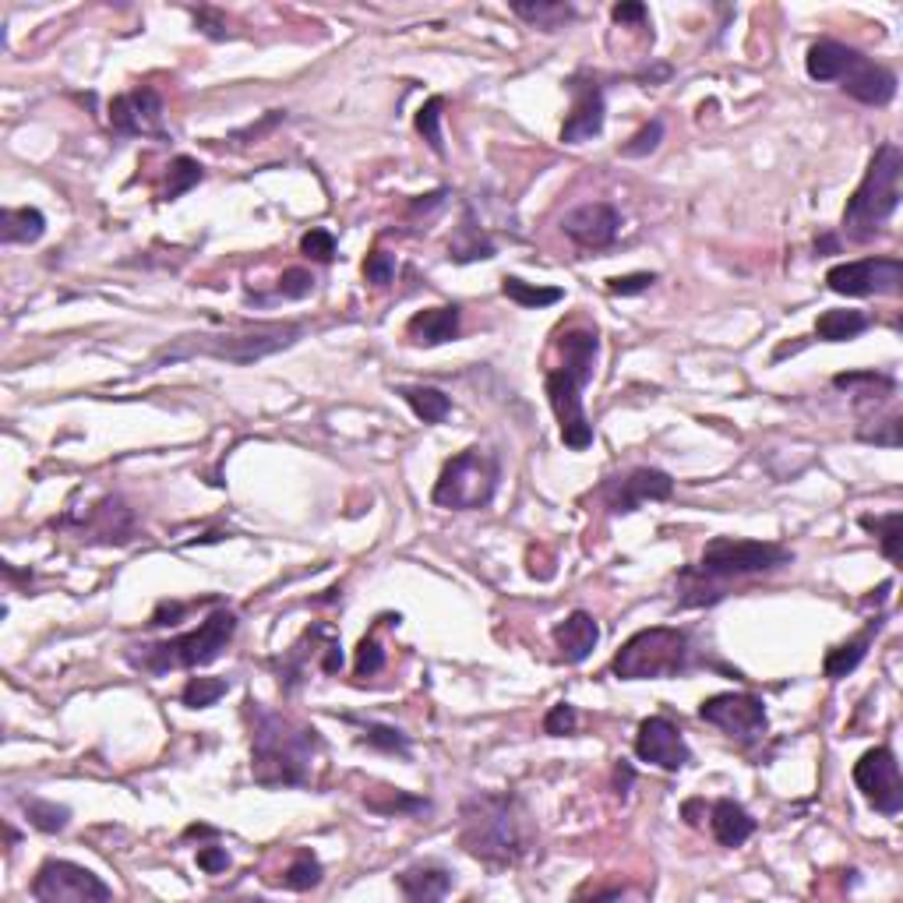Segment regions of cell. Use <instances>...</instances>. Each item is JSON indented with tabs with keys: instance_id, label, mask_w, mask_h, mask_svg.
<instances>
[{
	"instance_id": "41",
	"label": "cell",
	"mask_w": 903,
	"mask_h": 903,
	"mask_svg": "<svg viewBox=\"0 0 903 903\" xmlns=\"http://www.w3.org/2000/svg\"><path fill=\"white\" fill-rule=\"evenodd\" d=\"M311 289H314V275L308 269H286L280 275V297H286V300L311 297Z\"/></svg>"
},
{
	"instance_id": "31",
	"label": "cell",
	"mask_w": 903,
	"mask_h": 903,
	"mask_svg": "<svg viewBox=\"0 0 903 903\" xmlns=\"http://www.w3.org/2000/svg\"><path fill=\"white\" fill-rule=\"evenodd\" d=\"M862 527L879 536L882 555L893 565L903 561V512H886V516H862Z\"/></svg>"
},
{
	"instance_id": "1",
	"label": "cell",
	"mask_w": 903,
	"mask_h": 903,
	"mask_svg": "<svg viewBox=\"0 0 903 903\" xmlns=\"http://www.w3.org/2000/svg\"><path fill=\"white\" fill-rule=\"evenodd\" d=\"M459 819V848L487 868H516L536 851L533 815L519 794H473Z\"/></svg>"
},
{
	"instance_id": "8",
	"label": "cell",
	"mask_w": 903,
	"mask_h": 903,
	"mask_svg": "<svg viewBox=\"0 0 903 903\" xmlns=\"http://www.w3.org/2000/svg\"><path fill=\"white\" fill-rule=\"evenodd\" d=\"M689 632L681 629H643L618 650L615 671L621 681H650V678H675L689 667Z\"/></svg>"
},
{
	"instance_id": "43",
	"label": "cell",
	"mask_w": 903,
	"mask_h": 903,
	"mask_svg": "<svg viewBox=\"0 0 903 903\" xmlns=\"http://www.w3.org/2000/svg\"><path fill=\"white\" fill-rule=\"evenodd\" d=\"M363 275H368L371 286H388L392 275H396V258L388 251H371L368 261H363Z\"/></svg>"
},
{
	"instance_id": "39",
	"label": "cell",
	"mask_w": 903,
	"mask_h": 903,
	"mask_svg": "<svg viewBox=\"0 0 903 903\" xmlns=\"http://www.w3.org/2000/svg\"><path fill=\"white\" fill-rule=\"evenodd\" d=\"M300 255L311 258V261H322L329 265L332 258H336V237H332L329 230H308L300 237Z\"/></svg>"
},
{
	"instance_id": "22",
	"label": "cell",
	"mask_w": 903,
	"mask_h": 903,
	"mask_svg": "<svg viewBox=\"0 0 903 903\" xmlns=\"http://www.w3.org/2000/svg\"><path fill=\"white\" fill-rule=\"evenodd\" d=\"M396 886H399V893L413 903L445 900L452 893V871L442 865H410L396 876Z\"/></svg>"
},
{
	"instance_id": "19",
	"label": "cell",
	"mask_w": 903,
	"mask_h": 903,
	"mask_svg": "<svg viewBox=\"0 0 903 903\" xmlns=\"http://www.w3.org/2000/svg\"><path fill=\"white\" fill-rule=\"evenodd\" d=\"M110 127L124 138H163V99L156 89H135L110 103Z\"/></svg>"
},
{
	"instance_id": "6",
	"label": "cell",
	"mask_w": 903,
	"mask_h": 903,
	"mask_svg": "<svg viewBox=\"0 0 903 903\" xmlns=\"http://www.w3.org/2000/svg\"><path fill=\"white\" fill-rule=\"evenodd\" d=\"M304 336V325L297 322H275V325H258L247 332H223V336H184L177 343L163 346L152 357L149 368H159V363H177L187 357H212V360H226V363H255L261 357H272L280 349H289Z\"/></svg>"
},
{
	"instance_id": "21",
	"label": "cell",
	"mask_w": 903,
	"mask_h": 903,
	"mask_svg": "<svg viewBox=\"0 0 903 903\" xmlns=\"http://www.w3.org/2000/svg\"><path fill=\"white\" fill-rule=\"evenodd\" d=\"M459 322H462V314H459L456 304H445V308H428V311H417L410 322H406V336H410L413 346L434 349V346L452 343L459 336Z\"/></svg>"
},
{
	"instance_id": "44",
	"label": "cell",
	"mask_w": 903,
	"mask_h": 903,
	"mask_svg": "<svg viewBox=\"0 0 903 903\" xmlns=\"http://www.w3.org/2000/svg\"><path fill=\"white\" fill-rule=\"evenodd\" d=\"M576 723H579L576 706H572V703H558V706H551V713L544 717V734H551V738L572 734Z\"/></svg>"
},
{
	"instance_id": "16",
	"label": "cell",
	"mask_w": 903,
	"mask_h": 903,
	"mask_svg": "<svg viewBox=\"0 0 903 903\" xmlns=\"http://www.w3.org/2000/svg\"><path fill=\"white\" fill-rule=\"evenodd\" d=\"M635 755L650 766L667 769V774H678V769H684L692 759L689 745H684L681 727L675 720H667V717H650V720L639 723Z\"/></svg>"
},
{
	"instance_id": "18",
	"label": "cell",
	"mask_w": 903,
	"mask_h": 903,
	"mask_svg": "<svg viewBox=\"0 0 903 903\" xmlns=\"http://www.w3.org/2000/svg\"><path fill=\"white\" fill-rule=\"evenodd\" d=\"M561 230H565L568 240L586 247V251H604V247H610L618 240L621 212L610 206V201H586V206L565 212Z\"/></svg>"
},
{
	"instance_id": "37",
	"label": "cell",
	"mask_w": 903,
	"mask_h": 903,
	"mask_svg": "<svg viewBox=\"0 0 903 903\" xmlns=\"http://www.w3.org/2000/svg\"><path fill=\"white\" fill-rule=\"evenodd\" d=\"M382 794L388 797V801H382V797H368L363 794V805H368L371 812H378V815H410V812H428V801L424 797H413V794H406V791H392V788H382Z\"/></svg>"
},
{
	"instance_id": "12",
	"label": "cell",
	"mask_w": 903,
	"mask_h": 903,
	"mask_svg": "<svg viewBox=\"0 0 903 903\" xmlns=\"http://www.w3.org/2000/svg\"><path fill=\"white\" fill-rule=\"evenodd\" d=\"M826 286L840 297H896L903 289V261L893 255L843 261L826 272Z\"/></svg>"
},
{
	"instance_id": "5",
	"label": "cell",
	"mask_w": 903,
	"mask_h": 903,
	"mask_svg": "<svg viewBox=\"0 0 903 903\" xmlns=\"http://www.w3.org/2000/svg\"><path fill=\"white\" fill-rule=\"evenodd\" d=\"M805 71L812 82H840V89L865 107H890L896 99V75L876 64L862 50L837 39H819L808 47Z\"/></svg>"
},
{
	"instance_id": "49",
	"label": "cell",
	"mask_w": 903,
	"mask_h": 903,
	"mask_svg": "<svg viewBox=\"0 0 903 903\" xmlns=\"http://www.w3.org/2000/svg\"><path fill=\"white\" fill-rule=\"evenodd\" d=\"M629 783H632V769L624 766V769H618V788H621L618 794H621V797H624V788H629Z\"/></svg>"
},
{
	"instance_id": "2",
	"label": "cell",
	"mask_w": 903,
	"mask_h": 903,
	"mask_svg": "<svg viewBox=\"0 0 903 903\" xmlns=\"http://www.w3.org/2000/svg\"><path fill=\"white\" fill-rule=\"evenodd\" d=\"M251 777L261 788H300L311 780V763L322 738L314 727L297 723L265 706L251 709Z\"/></svg>"
},
{
	"instance_id": "3",
	"label": "cell",
	"mask_w": 903,
	"mask_h": 903,
	"mask_svg": "<svg viewBox=\"0 0 903 903\" xmlns=\"http://www.w3.org/2000/svg\"><path fill=\"white\" fill-rule=\"evenodd\" d=\"M558 349H561V363L544 382L547 399H551V410L558 417L565 448L586 452L593 445V424L586 417V406H582V388H586V382L593 378L601 339H596L593 329H568L558 339Z\"/></svg>"
},
{
	"instance_id": "25",
	"label": "cell",
	"mask_w": 903,
	"mask_h": 903,
	"mask_svg": "<svg viewBox=\"0 0 903 903\" xmlns=\"http://www.w3.org/2000/svg\"><path fill=\"white\" fill-rule=\"evenodd\" d=\"M512 14H519L522 22H530L533 28H544V33H555V28H565L576 18V8L565 4V0H516Z\"/></svg>"
},
{
	"instance_id": "11",
	"label": "cell",
	"mask_w": 903,
	"mask_h": 903,
	"mask_svg": "<svg viewBox=\"0 0 903 903\" xmlns=\"http://www.w3.org/2000/svg\"><path fill=\"white\" fill-rule=\"evenodd\" d=\"M33 896L39 903H107L113 900V890L96 871L64 862V857H50L36 871Z\"/></svg>"
},
{
	"instance_id": "10",
	"label": "cell",
	"mask_w": 903,
	"mask_h": 903,
	"mask_svg": "<svg viewBox=\"0 0 903 903\" xmlns=\"http://www.w3.org/2000/svg\"><path fill=\"white\" fill-rule=\"evenodd\" d=\"M794 555L788 547L769 541H738V536H717L703 547L698 558V576L703 579H741L774 572V568L791 565Z\"/></svg>"
},
{
	"instance_id": "38",
	"label": "cell",
	"mask_w": 903,
	"mask_h": 903,
	"mask_svg": "<svg viewBox=\"0 0 903 903\" xmlns=\"http://www.w3.org/2000/svg\"><path fill=\"white\" fill-rule=\"evenodd\" d=\"M363 741H368L371 749H382L388 755H403V759H410V741H406V734L396 731V727L363 723Z\"/></svg>"
},
{
	"instance_id": "32",
	"label": "cell",
	"mask_w": 903,
	"mask_h": 903,
	"mask_svg": "<svg viewBox=\"0 0 903 903\" xmlns=\"http://www.w3.org/2000/svg\"><path fill=\"white\" fill-rule=\"evenodd\" d=\"M22 808L28 815V822H33L39 833H61V829H67V822H71V808L57 805V801L22 797Z\"/></svg>"
},
{
	"instance_id": "36",
	"label": "cell",
	"mask_w": 903,
	"mask_h": 903,
	"mask_svg": "<svg viewBox=\"0 0 903 903\" xmlns=\"http://www.w3.org/2000/svg\"><path fill=\"white\" fill-rule=\"evenodd\" d=\"M442 110H445V99H442V96H431L428 103L417 110V131H420V135H424V141L431 145V152H434V156H445Z\"/></svg>"
},
{
	"instance_id": "4",
	"label": "cell",
	"mask_w": 903,
	"mask_h": 903,
	"mask_svg": "<svg viewBox=\"0 0 903 903\" xmlns=\"http://www.w3.org/2000/svg\"><path fill=\"white\" fill-rule=\"evenodd\" d=\"M900 184H903V152L900 145L886 141L871 156L862 184L854 187L848 209H843V237L854 244L876 240L900 206Z\"/></svg>"
},
{
	"instance_id": "17",
	"label": "cell",
	"mask_w": 903,
	"mask_h": 903,
	"mask_svg": "<svg viewBox=\"0 0 903 903\" xmlns=\"http://www.w3.org/2000/svg\"><path fill=\"white\" fill-rule=\"evenodd\" d=\"M568 89H572V113L565 116L561 124V141L565 145H582L593 141L604 131V89L596 85V78L590 75H572L568 78Z\"/></svg>"
},
{
	"instance_id": "40",
	"label": "cell",
	"mask_w": 903,
	"mask_h": 903,
	"mask_svg": "<svg viewBox=\"0 0 903 903\" xmlns=\"http://www.w3.org/2000/svg\"><path fill=\"white\" fill-rule=\"evenodd\" d=\"M657 283V272H632V275H615V280H607V294L615 297H635V294H646V289Z\"/></svg>"
},
{
	"instance_id": "23",
	"label": "cell",
	"mask_w": 903,
	"mask_h": 903,
	"mask_svg": "<svg viewBox=\"0 0 903 903\" xmlns=\"http://www.w3.org/2000/svg\"><path fill=\"white\" fill-rule=\"evenodd\" d=\"M709 829L717 837L720 848H741L755 833V819L731 797H720L717 805H709Z\"/></svg>"
},
{
	"instance_id": "45",
	"label": "cell",
	"mask_w": 903,
	"mask_h": 903,
	"mask_svg": "<svg viewBox=\"0 0 903 903\" xmlns=\"http://www.w3.org/2000/svg\"><path fill=\"white\" fill-rule=\"evenodd\" d=\"M385 667V650L378 646V639H363L357 646V678H371Z\"/></svg>"
},
{
	"instance_id": "15",
	"label": "cell",
	"mask_w": 903,
	"mask_h": 903,
	"mask_svg": "<svg viewBox=\"0 0 903 903\" xmlns=\"http://www.w3.org/2000/svg\"><path fill=\"white\" fill-rule=\"evenodd\" d=\"M671 494H675L671 473L653 470V466H639L629 477H618L615 484L604 487V502L610 508V516H629L646 502H667Z\"/></svg>"
},
{
	"instance_id": "27",
	"label": "cell",
	"mask_w": 903,
	"mask_h": 903,
	"mask_svg": "<svg viewBox=\"0 0 903 903\" xmlns=\"http://www.w3.org/2000/svg\"><path fill=\"white\" fill-rule=\"evenodd\" d=\"M448 258L452 261H459V265H470V261H487L494 258V244L480 233V226L473 223V212H466L462 215V226L459 233L452 237L448 244Z\"/></svg>"
},
{
	"instance_id": "30",
	"label": "cell",
	"mask_w": 903,
	"mask_h": 903,
	"mask_svg": "<svg viewBox=\"0 0 903 903\" xmlns=\"http://www.w3.org/2000/svg\"><path fill=\"white\" fill-rule=\"evenodd\" d=\"M502 294L508 300H516L519 308H551V304H558L565 300V289L561 286H536V283H527V280H519V275H505L502 280Z\"/></svg>"
},
{
	"instance_id": "33",
	"label": "cell",
	"mask_w": 903,
	"mask_h": 903,
	"mask_svg": "<svg viewBox=\"0 0 903 903\" xmlns=\"http://www.w3.org/2000/svg\"><path fill=\"white\" fill-rule=\"evenodd\" d=\"M201 181H206V170H201L198 159H191V156H177V159L170 163L163 198H166V201L181 198V195H187V191H191V187L201 184Z\"/></svg>"
},
{
	"instance_id": "7",
	"label": "cell",
	"mask_w": 903,
	"mask_h": 903,
	"mask_svg": "<svg viewBox=\"0 0 903 903\" xmlns=\"http://www.w3.org/2000/svg\"><path fill=\"white\" fill-rule=\"evenodd\" d=\"M237 635V615L230 607H220L215 615H209L198 629L184 632L166 643H149V646H131L127 660L138 671L149 675H166L177 667H206L212 660L223 657V650L230 646V639Z\"/></svg>"
},
{
	"instance_id": "24",
	"label": "cell",
	"mask_w": 903,
	"mask_h": 903,
	"mask_svg": "<svg viewBox=\"0 0 903 903\" xmlns=\"http://www.w3.org/2000/svg\"><path fill=\"white\" fill-rule=\"evenodd\" d=\"M876 632H879V621H871L862 635L851 639V643H840V646L829 650L826 660H822V675H826L829 681L848 678V675L854 671V667L865 660V653H868V646H871V635H876Z\"/></svg>"
},
{
	"instance_id": "34",
	"label": "cell",
	"mask_w": 903,
	"mask_h": 903,
	"mask_svg": "<svg viewBox=\"0 0 903 903\" xmlns=\"http://www.w3.org/2000/svg\"><path fill=\"white\" fill-rule=\"evenodd\" d=\"M322 876H325L322 862H318V857H314L311 851H300L297 862L283 871V886H286V890L308 893V890H314L318 882H322Z\"/></svg>"
},
{
	"instance_id": "48",
	"label": "cell",
	"mask_w": 903,
	"mask_h": 903,
	"mask_svg": "<svg viewBox=\"0 0 903 903\" xmlns=\"http://www.w3.org/2000/svg\"><path fill=\"white\" fill-rule=\"evenodd\" d=\"M198 25H201V33L212 36V39H226V25L220 18H209V11H198Z\"/></svg>"
},
{
	"instance_id": "47",
	"label": "cell",
	"mask_w": 903,
	"mask_h": 903,
	"mask_svg": "<svg viewBox=\"0 0 903 903\" xmlns=\"http://www.w3.org/2000/svg\"><path fill=\"white\" fill-rule=\"evenodd\" d=\"M610 18L618 25H632V22H646L650 11H646V4H639V0H621V4L610 8Z\"/></svg>"
},
{
	"instance_id": "14",
	"label": "cell",
	"mask_w": 903,
	"mask_h": 903,
	"mask_svg": "<svg viewBox=\"0 0 903 903\" xmlns=\"http://www.w3.org/2000/svg\"><path fill=\"white\" fill-rule=\"evenodd\" d=\"M698 717H703L706 723H713V727H720L723 734L738 738L741 745H755L769 727L763 698H755L749 692L709 695V698H703V706H698Z\"/></svg>"
},
{
	"instance_id": "35",
	"label": "cell",
	"mask_w": 903,
	"mask_h": 903,
	"mask_svg": "<svg viewBox=\"0 0 903 903\" xmlns=\"http://www.w3.org/2000/svg\"><path fill=\"white\" fill-rule=\"evenodd\" d=\"M226 692H230V681H223V678H191L184 684L181 703L187 709H209L220 703Z\"/></svg>"
},
{
	"instance_id": "20",
	"label": "cell",
	"mask_w": 903,
	"mask_h": 903,
	"mask_svg": "<svg viewBox=\"0 0 903 903\" xmlns=\"http://www.w3.org/2000/svg\"><path fill=\"white\" fill-rule=\"evenodd\" d=\"M601 643V624L586 610H572L565 621L555 624V646L565 664H582Z\"/></svg>"
},
{
	"instance_id": "29",
	"label": "cell",
	"mask_w": 903,
	"mask_h": 903,
	"mask_svg": "<svg viewBox=\"0 0 903 903\" xmlns=\"http://www.w3.org/2000/svg\"><path fill=\"white\" fill-rule=\"evenodd\" d=\"M399 396L406 399V406L424 420V424H442V420L452 413V399L445 396L442 388H431V385H403Z\"/></svg>"
},
{
	"instance_id": "13",
	"label": "cell",
	"mask_w": 903,
	"mask_h": 903,
	"mask_svg": "<svg viewBox=\"0 0 903 903\" xmlns=\"http://www.w3.org/2000/svg\"><path fill=\"white\" fill-rule=\"evenodd\" d=\"M854 783L876 812L890 815V819H896L903 812V777H900V763H896L893 749H886V745L868 749L862 759L854 763Z\"/></svg>"
},
{
	"instance_id": "9",
	"label": "cell",
	"mask_w": 903,
	"mask_h": 903,
	"mask_svg": "<svg viewBox=\"0 0 903 903\" xmlns=\"http://www.w3.org/2000/svg\"><path fill=\"white\" fill-rule=\"evenodd\" d=\"M502 480V462L487 448H466L456 459L445 462L438 484L431 491V502L442 508H456V512H470V508L491 505L494 491Z\"/></svg>"
},
{
	"instance_id": "28",
	"label": "cell",
	"mask_w": 903,
	"mask_h": 903,
	"mask_svg": "<svg viewBox=\"0 0 903 903\" xmlns=\"http://www.w3.org/2000/svg\"><path fill=\"white\" fill-rule=\"evenodd\" d=\"M868 314L862 311H826L819 314V322H815V336H819L822 343H848V339H857L862 332L868 329Z\"/></svg>"
},
{
	"instance_id": "46",
	"label": "cell",
	"mask_w": 903,
	"mask_h": 903,
	"mask_svg": "<svg viewBox=\"0 0 903 903\" xmlns=\"http://www.w3.org/2000/svg\"><path fill=\"white\" fill-rule=\"evenodd\" d=\"M198 868L206 871V876H220V871H226L230 868L226 848H201L198 851Z\"/></svg>"
},
{
	"instance_id": "26",
	"label": "cell",
	"mask_w": 903,
	"mask_h": 903,
	"mask_svg": "<svg viewBox=\"0 0 903 903\" xmlns=\"http://www.w3.org/2000/svg\"><path fill=\"white\" fill-rule=\"evenodd\" d=\"M47 233V215L39 209H4L0 212V240L4 244H36Z\"/></svg>"
},
{
	"instance_id": "50",
	"label": "cell",
	"mask_w": 903,
	"mask_h": 903,
	"mask_svg": "<svg viewBox=\"0 0 903 903\" xmlns=\"http://www.w3.org/2000/svg\"><path fill=\"white\" fill-rule=\"evenodd\" d=\"M187 837H215V829L212 826H191L187 829Z\"/></svg>"
},
{
	"instance_id": "42",
	"label": "cell",
	"mask_w": 903,
	"mask_h": 903,
	"mask_svg": "<svg viewBox=\"0 0 903 903\" xmlns=\"http://www.w3.org/2000/svg\"><path fill=\"white\" fill-rule=\"evenodd\" d=\"M660 138H664V121H650L629 145H621V156H629V159L650 156L660 145Z\"/></svg>"
}]
</instances>
